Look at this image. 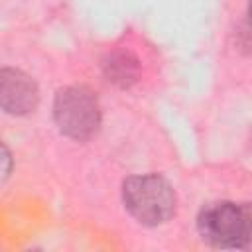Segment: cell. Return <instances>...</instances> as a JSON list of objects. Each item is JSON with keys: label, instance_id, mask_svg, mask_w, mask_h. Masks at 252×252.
I'll use <instances>...</instances> for the list:
<instances>
[{"label": "cell", "instance_id": "1", "mask_svg": "<svg viewBox=\"0 0 252 252\" xmlns=\"http://www.w3.org/2000/svg\"><path fill=\"white\" fill-rule=\"evenodd\" d=\"M124 205L142 224L156 226L165 222L175 211V195L169 183L158 175H134L122 189Z\"/></svg>", "mask_w": 252, "mask_h": 252}, {"label": "cell", "instance_id": "6", "mask_svg": "<svg viewBox=\"0 0 252 252\" xmlns=\"http://www.w3.org/2000/svg\"><path fill=\"white\" fill-rule=\"evenodd\" d=\"M8 171H10V154H8V150L0 144V177L6 175Z\"/></svg>", "mask_w": 252, "mask_h": 252}, {"label": "cell", "instance_id": "2", "mask_svg": "<svg viewBox=\"0 0 252 252\" xmlns=\"http://www.w3.org/2000/svg\"><path fill=\"white\" fill-rule=\"evenodd\" d=\"M203 240L220 248H238L250 240L248 205L219 201L207 205L197 219Z\"/></svg>", "mask_w": 252, "mask_h": 252}, {"label": "cell", "instance_id": "4", "mask_svg": "<svg viewBox=\"0 0 252 252\" xmlns=\"http://www.w3.org/2000/svg\"><path fill=\"white\" fill-rule=\"evenodd\" d=\"M35 83L18 69H0V108L10 114H28L37 104Z\"/></svg>", "mask_w": 252, "mask_h": 252}, {"label": "cell", "instance_id": "3", "mask_svg": "<svg viewBox=\"0 0 252 252\" xmlns=\"http://www.w3.org/2000/svg\"><path fill=\"white\" fill-rule=\"evenodd\" d=\"M53 114L59 130L73 140L91 138L100 122L96 96L85 87L61 89L55 96Z\"/></svg>", "mask_w": 252, "mask_h": 252}, {"label": "cell", "instance_id": "5", "mask_svg": "<svg viewBox=\"0 0 252 252\" xmlns=\"http://www.w3.org/2000/svg\"><path fill=\"white\" fill-rule=\"evenodd\" d=\"M104 69H106V77L108 81L120 85V87H130L136 77H138V65H136V59L128 53H116L112 55L106 63H104Z\"/></svg>", "mask_w": 252, "mask_h": 252}]
</instances>
